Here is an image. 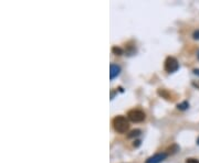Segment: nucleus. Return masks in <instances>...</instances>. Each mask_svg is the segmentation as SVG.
Instances as JSON below:
<instances>
[{"instance_id": "17", "label": "nucleus", "mask_w": 199, "mask_h": 163, "mask_svg": "<svg viewBox=\"0 0 199 163\" xmlns=\"http://www.w3.org/2000/svg\"><path fill=\"white\" fill-rule=\"evenodd\" d=\"M198 58H199V52H198Z\"/></svg>"}, {"instance_id": "9", "label": "nucleus", "mask_w": 199, "mask_h": 163, "mask_svg": "<svg viewBox=\"0 0 199 163\" xmlns=\"http://www.w3.org/2000/svg\"><path fill=\"white\" fill-rule=\"evenodd\" d=\"M139 134H141V130H139V129H135V130L130 131L127 137L128 138H134V137H138Z\"/></svg>"}, {"instance_id": "8", "label": "nucleus", "mask_w": 199, "mask_h": 163, "mask_svg": "<svg viewBox=\"0 0 199 163\" xmlns=\"http://www.w3.org/2000/svg\"><path fill=\"white\" fill-rule=\"evenodd\" d=\"M167 151H168V153H170V154H174V153H176L177 151H179V147H178L177 145H173L171 147H169V148L167 149Z\"/></svg>"}, {"instance_id": "15", "label": "nucleus", "mask_w": 199, "mask_h": 163, "mask_svg": "<svg viewBox=\"0 0 199 163\" xmlns=\"http://www.w3.org/2000/svg\"><path fill=\"white\" fill-rule=\"evenodd\" d=\"M194 74H196V75H198V76H199V69H194Z\"/></svg>"}, {"instance_id": "6", "label": "nucleus", "mask_w": 199, "mask_h": 163, "mask_svg": "<svg viewBox=\"0 0 199 163\" xmlns=\"http://www.w3.org/2000/svg\"><path fill=\"white\" fill-rule=\"evenodd\" d=\"M157 93H158L159 96L164 97L165 99H167V100H173V98L170 97V94L167 91H165V89H158Z\"/></svg>"}, {"instance_id": "2", "label": "nucleus", "mask_w": 199, "mask_h": 163, "mask_svg": "<svg viewBox=\"0 0 199 163\" xmlns=\"http://www.w3.org/2000/svg\"><path fill=\"white\" fill-rule=\"evenodd\" d=\"M127 117L130 121L133 122H142L144 121L145 118H146V115H145L144 111H142L139 109H133V110H130L128 114H127Z\"/></svg>"}, {"instance_id": "11", "label": "nucleus", "mask_w": 199, "mask_h": 163, "mask_svg": "<svg viewBox=\"0 0 199 163\" xmlns=\"http://www.w3.org/2000/svg\"><path fill=\"white\" fill-rule=\"evenodd\" d=\"M192 38H194L195 40H199V30L194 31V33H192Z\"/></svg>"}, {"instance_id": "10", "label": "nucleus", "mask_w": 199, "mask_h": 163, "mask_svg": "<svg viewBox=\"0 0 199 163\" xmlns=\"http://www.w3.org/2000/svg\"><path fill=\"white\" fill-rule=\"evenodd\" d=\"M112 52H113V54H115V55H122L123 54V50L119 46H113L112 47Z\"/></svg>"}, {"instance_id": "16", "label": "nucleus", "mask_w": 199, "mask_h": 163, "mask_svg": "<svg viewBox=\"0 0 199 163\" xmlns=\"http://www.w3.org/2000/svg\"><path fill=\"white\" fill-rule=\"evenodd\" d=\"M197 143H198V145H199V138H198V140H197Z\"/></svg>"}, {"instance_id": "5", "label": "nucleus", "mask_w": 199, "mask_h": 163, "mask_svg": "<svg viewBox=\"0 0 199 163\" xmlns=\"http://www.w3.org/2000/svg\"><path fill=\"white\" fill-rule=\"evenodd\" d=\"M121 73V67L116 64H111L110 65V78L114 80L115 77H117Z\"/></svg>"}, {"instance_id": "1", "label": "nucleus", "mask_w": 199, "mask_h": 163, "mask_svg": "<svg viewBox=\"0 0 199 163\" xmlns=\"http://www.w3.org/2000/svg\"><path fill=\"white\" fill-rule=\"evenodd\" d=\"M113 127H114L116 132L125 133L130 128V123H128V120L124 116H116L113 119Z\"/></svg>"}, {"instance_id": "7", "label": "nucleus", "mask_w": 199, "mask_h": 163, "mask_svg": "<svg viewBox=\"0 0 199 163\" xmlns=\"http://www.w3.org/2000/svg\"><path fill=\"white\" fill-rule=\"evenodd\" d=\"M177 108L179 110H186V109L189 108V103L188 102H183L180 104H178L177 105Z\"/></svg>"}, {"instance_id": "13", "label": "nucleus", "mask_w": 199, "mask_h": 163, "mask_svg": "<svg viewBox=\"0 0 199 163\" xmlns=\"http://www.w3.org/2000/svg\"><path fill=\"white\" fill-rule=\"evenodd\" d=\"M192 86L197 87V88L199 89V82H196V80H194V82H192Z\"/></svg>"}, {"instance_id": "3", "label": "nucleus", "mask_w": 199, "mask_h": 163, "mask_svg": "<svg viewBox=\"0 0 199 163\" xmlns=\"http://www.w3.org/2000/svg\"><path fill=\"white\" fill-rule=\"evenodd\" d=\"M179 69V63L175 58L168 56L165 61V71L167 73H174Z\"/></svg>"}, {"instance_id": "12", "label": "nucleus", "mask_w": 199, "mask_h": 163, "mask_svg": "<svg viewBox=\"0 0 199 163\" xmlns=\"http://www.w3.org/2000/svg\"><path fill=\"white\" fill-rule=\"evenodd\" d=\"M186 163H199V160L192 159V158H190V159H187V160H186Z\"/></svg>"}, {"instance_id": "14", "label": "nucleus", "mask_w": 199, "mask_h": 163, "mask_svg": "<svg viewBox=\"0 0 199 163\" xmlns=\"http://www.w3.org/2000/svg\"><path fill=\"white\" fill-rule=\"evenodd\" d=\"M139 145H141V141H139V140H137V141L134 142V147H138Z\"/></svg>"}, {"instance_id": "4", "label": "nucleus", "mask_w": 199, "mask_h": 163, "mask_svg": "<svg viewBox=\"0 0 199 163\" xmlns=\"http://www.w3.org/2000/svg\"><path fill=\"white\" fill-rule=\"evenodd\" d=\"M167 156H168V154L165 152L156 153V154H154L153 156H151V158H148V159L146 160V163H160L166 159Z\"/></svg>"}]
</instances>
